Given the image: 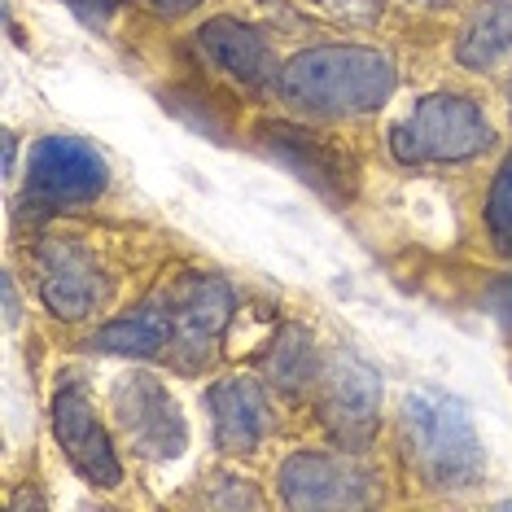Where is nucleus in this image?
<instances>
[{"label": "nucleus", "mask_w": 512, "mask_h": 512, "mask_svg": "<svg viewBox=\"0 0 512 512\" xmlns=\"http://www.w3.org/2000/svg\"><path fill=\"white\" fill-rule=\"evenodd\" d=\"M399 88L390 53L368 44H311L276 75V92L289 110L311 119H359L381 110Z\"/></svg>", "instance_id": "obj_1"}, {"label": "nucleus", "mask_w": 512, "mask_h": 512, "mask_svg": "<svg viewBox=\"0 0 512 512\" xmlns=\"http://www.w3.org/2000/svg\"><path fill=\"white\" fill-rule=\"evenodd\" d=\"M399 460L425 491H469L486 477V447L464 412L447 394H407L399 412Z\"/></svg>", "instance_id": "obj_2"}, {"label": "nucleus", "mask_w": 512, "mask_h": 512, "mask_svg": "<svg viewBox=\"0 0 512 512\" xmlns=\"http://www.w3.org/2000/svg\"><path fill=\"white\" fill-rule=\"evenodd\" d=\"M495 123L469 92L438 88L390 127V158L399 167H464L495 149Z\"/></svg>", "instance_id": "obj_3"}, {"label": "nucleus", "mask_w": 512, "mask_h": 512, "mask_svg": "<svg viewBox=\"0 0 512 512\" xmlns=\"http://www.w3.org/2000/svg\"><path fill=\"white\" fill-rule=\"evenodd\" d=\"M110 189V162L84 136H44L27 154L22 202L31 211H75Z\"/></svg>", "instance_id": "obj_4"}, {"label": "nucleus", "mask_w": 512, "mask_h": 512, "mask_svg": "<svg viewBox=\"0 0 512 512\" xmlns=\"http://www.w3.org/2000/svg\"><path fill=\"white\" fill-rule=\"evenodd\" d=\"M316 407L337 447L364 456L381 434V372L355 351H329L316 381Z\"/></svg>", "instance_id": "obj_5"}, {"label": "nucleus", "mask_w": 512, "mask_h": 512, "mask_svg": "<svg viewBox=\"0 0 512 512\" xmlns=\"http://www.w3.org/2000/svg\"><path fill=\"white\" fill-rule=\"evenodd\" d=\"M167 302H171V324H176L167 359L176 372L197 377L215 359L219 337L228 333L232 316H237V294L215 272H184L171 281Z\"/></svg>", "instance_id": "obj_6"}, {"label": "nucleus", "mask_w": 512, "mask_h": 512, "mask_svg": "<svg viewBox=\"0 0 512 512\" xmlns=\"http://www.w3.org/2000/svg\"><path fill=\"white\" fill-rule=\"evenodd\" d=\"M36 289L53 320L84 324L110 302V272L75 232H44L36 246Z\"/></svg>", "instance_id": "obj_7"}, {"label": "nucleus", "mask_w": 512, "mask_h": 512, "mask_svg": "<svg viewBox=\"0 0 512 512\" xmlns=\"http://www.w3.org/2000/svg\"><path fill=\"white\" fill-rule=\"evenodd\" d=\"M49 421H53V438L62 447L66 464L84 477L88 486L97 491H119L123 486V460L114 451V438L110 429L101 425V412H97V399L75 372H66L53 390V403H49Z\"/></svg>", "instance_id": "obj_8"}, {"label": "nucleus", "mask_w": 512, "mask_h": 512, "mask_svg": "<svg viewBox=\"0 0 512 512\" xmlns=\"http://www.w3.org/2000/svg\"><path fill=\"white\" fill-rule=\"evenodd\" d=\"M110 412L123 442L149 464L176 460L189 447V425H184L176 394L162 386V377H154V372H127L110 390Z\"/></svg>", "instance_id": "obj_9"}, {"label": "nucleus", "mask_w": 512, "mask_h": 512, "mask_svg": "<svg viewBox=\"0 0 512 512\" xmlns=\"http://www.w3.org/2000/svg\"><path fill=\"white\" fill-rule=\"evenodd\" d=\"M254 141H259L267 158H276L285 171H294L329 206H346L355 197L359 189L355 158L324 132H311V127H298V123H259Z\"/></svg>", "instance_id": "obj_10"}, {"label": "nucleus", "mask_w": 512, "mask_h": 512, "mask_svg": "<svg viewBox=\"0 0 512 512\" xmlns=\"http://www.w3.org/2000/svg\"><path fill=\"white\" fill-rule=\"evenodd\" d=\"M372 482L377 477L355 451H294L276 473L285 508H364L372 504Z\"/></svg>", "instance_id": "obj_11"}, {"label": "nucleus", "mask_w": 512, "mask_h": 512, "mask_svg": "<svg viewBox=\"0 0 512 512\" xmlns=\"http://www.w3.org/2000/svg\"><path fill=\"white\" fill-rule=\"evenodd\" d=\"M206 412H211V438L224 456H254L276 429V407L267 399L259 377H219L206 386Z\"/></svg>", "instance_id": "obj_12"}, {"label": "nucleus", "mask_w": 512, "mask_h": 512, "mask_svg": "<svg viewBox=\"0 0 512 512\" xmlns=\"http://www.w3.org/2000/svg\"><path fill=\"white\" fill-rule=\"evenodd\" d=\"M193 49L215 75L232 79V84L246 92L272 88L276 75H281L276 71L272 40H267L259 27H250V22H241V18H228V14L206 18L202 27L193 31Z\"/></svg>", "instance_id": "obj_13"}, {"label": "nucleus", "mask_w": 512, "mask_h": 512, "mask_svg": "<svg viewBox=\"0 0 512 512\" xmlns=\"http://www.w3.org/2000/svg\"><path fill=\"white\" fill-rule=\"evenodd\" d=\"M171 333H176V324H171V302L162 294V298L132 302L123 316L101 324V329L88 337V351L123 355V359H154V355H167Z\"/></svg>", "instance_id": "obj_14"}, {"label": "nucleus", "mask_w": 512, "mask_h": 512, "mask_svg": "<svg viewBox=\"0 0 512 512\" xmlns=\"http://www.w3.org/2000/svg\"><path fill=\"white\" fill-rule=\"evenodd\" d=\"M456 66L469 75L512 71V0H477L456 36Z\"/></svg>", "instance_id": "obj_15"}, {"label": "nucleus", "mask_w": 512, "mask_h": 512, "mask_svg": "<svg viewBox=\"0 0 512 512\" xmlns=\"http://www.w3.org/2000/svg\"><path fill=\"white\" fill-rule=\"evenodd\" d=\"M259 372L276 394H285V399H307L320 381V359H316V342H311L307 324L285 320L281 329L267 337V346L259 355Z\"/></svg>", "instance_id": "obj_16"}, {"label": "nucleus", "mask_w": 512, "mask_h": 512, "mask_svg": "<svg viewBox=\"0 0 512 512\" xmlns=\"http://www.w3.org/2000/svg\"><path fill=\"white\" fill-rule=\"evenodd\" d=\"M482 224H486V237H491V250L499 259H512V149L495 167V180L486 189Z\"/></svg>", "instance_id": "obj_17"}, {"label": "nucleus", "mask_w": 512, "mask_h": 512, "mask_svg": "<svg viewBox=\"0 0 512 512\" xmlns=\"http://www.w3.org/2000/svg\"><path fill=\"white\" fill-rule=\"evenodd\" d=\"M486 302H491V311L512 329V276H499L491 285V294H486Z\"/></svg>", "instance_id": "obj_18"}, {"label": "nucleus", "mask_w": 512, "mask_h": 512, "mask_svg": "<svg viewBox=\"0 0 512 512\" xmlns=\"http://www.w3.org/2000/svg\"><path fill=\"white\" fill-rule=\"evenodd\" d=\"M141 5H149L158 18H184V14H193V9H202L206 0H141Z\"/></svg>", "instance_id": "obj_19"}, {"label": "nucleus", "mask_w": 512, "mask_h": 512, "mask_svg": "<svg viewBox=\"0 0 512 512\" xmlns=\"http://www.w3.org/2000/svg\"><path fill=\"white\" fill-rule=\"evenodd\" d=\"M71 5L79 9V14H92V18H106L119 0H71Z\"/></svg>", "instance_id": "obj_20"}, {"label": "nucleus", "mask_w": 512, "mask_h": 512, "mask_svg": "<svg viewBox=\"0 0 512 512\" xmlns=\"http://www.w3.org/2000/svg\"><path fill=\"white\" fill-rule=\"evenodd\" d=\"M18 316V294H14V276H5V320L14 324Z\"/></svg>", "instance_id": "obj_21"}, {"label": "nucleus", "mask_w": 512, "mask_h": 512, "mask_svg": "<svg viewBox=\"0 0 512 512\" xmlns=\"http://www.w3.org/2000/svg\"><path fill=\"white\" fill-rule=\"evenodd\" d=\"M14 154H18V141L14 132H5V176H14Z\"/></svg>", "instance_id": "obj_22"}, {"label": "nucleus", "mask_w": 512, "mask_h": 512, "mask_svg": "<svg viewBox=\"0 0 512 512\" xmlns=\"http://www.w3.org/2000/svg\"><path fill=\"white\" fill-rule=\"evenodd\" d=\"M407 5H416V9H451V5H460V0H407Z\"/></svg>", "instance_id": "obj_23"}, {"label": "nucleus", "mask_w": 512, "mask_h": 512, "mask_svg": "<svg viewBox=\"0 0 512 512\" xmlns=\"http://www.w3.org/2000/svg\"><path fill=\"white\" fill-rule=\"evenodd\" d=\"M508 110H512V97H508Z\"/></svg>", "instance_id": "obj_24"}]
</instances>
